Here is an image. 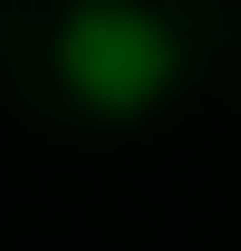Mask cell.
<instances>
[{"label":"cell","mask_w":241,"mask_h":251,"mask_svg":"<svg viewBox=\"0 0 241 251\" xmlns=\"http://www.w3.org/2000/svg\"><path fill=\"white\" fill-rule=\"evenodd\" d=\"M183 77L174 29L135 10V0H77L58 29V87L87 106V116H154Z\"/></svg>","instance_id":"cell-1"}]
</instances>
